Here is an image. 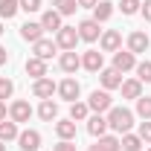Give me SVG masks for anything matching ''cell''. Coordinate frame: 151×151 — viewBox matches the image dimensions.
<instances>
[{
	"instance_id": "1",
	"label": "cell",
	"mask_w": 151,
	"mask_h": 151,
	"mask_svg": "<svg viewBox=\"0 0 151 151\" xmlns=\"http://www.w3.org/2000/svg\"><path fill=\"white\" fill-rule=\"evenodd\" d=\"M134 125V113L128 108H111L108 111V128L113 134H128Z\"/></svg>"
},
{
	"instance_id": "2",
	"label": "cell",
	"mask_w": 151,
	"mask_h": 151,
	"mask_svg": "<svg viewBox=\"0 0 151 151\" xmlns=\"http://www.w3.org/2000/svg\"><path fill=\"white\" fill-rule=\"evenodd\" d=\"M87 108H90L93 113H108L113 108V99H111L108 90H93L90 99H87Z\"/></svg>"
},
{
	"instance_id": "3",
	"label": "cell",
	"mask_w": 151,
	"mask_h": 151,
	"mask_svg": "<svg viewBox=\"0 0 151 151\" xmlns=\"http://www.w3.org/2000/svg\"><path fill=\"white\" fill-rule=\"evenodd\" d=\"M29 116H32V105L26 102V99H15L12 105H9V119L12 122H29Z\"/></svg>"
},
{
	"instance_id": "4",
	"label": "cell",
	"mask_w": 151,
	"mask_h": 151,
	"mask_svg": "<svg viewBox=\"0 0 151 151\" xmlns=\"http://www.w3.org/2000/svg\"><path fill=\"white\" fill-rule=\"evenodd\" d=\"M137 67V55H134L131 50H116L113 52V70L116 73H128Z\"/></svg>"
},
{
	"instance_id": "5",
	"label": "cell",
	"mask_w": 151,
	"mask_h": 151,
	"mask_svg": "<svg viewBox=\"0 0 151 151\" xmlns=\"http://www.w3.org/2000/svg\"><path fill=\"white\" fill-rule=\"evenodd\" d=\"M99 47H102V52H116V50H122V32H119V29H105L102 38H99Z\"/></svg>"
},
{
	"instance_id": "6",
	"label": "cell",
	"mask_w": 151,
	"mask_h": 151,
	"mask_svg": "<svg viewBox=\"0 0 151 151\" xmlns=\"http://www.w3.org/2000/svg\"><path fill=\"white\" fill-rule=\"evenodd\" d=\"M81 67L90 70V73H102L105 70V55L99 50H87V52H81Z\"/></svg>"
},
{
	"instance_id": "7",
	"label": "cell",
	"mask_w": 151,
	"mask_h": 151,
	"mask_svg": "<svg viewBox=\"0 0 151 151\" xmlns=\"http://www.w3.org/2000/svg\"><path fill=\"white\" fill-rule=\"evenodd\" d=\"M76 41H78V29L76 26H61L55 32V44L61 50H76Z\"/></svg>"
},
{
	"instance_id": "8",
	"label": "cell",
	"mask_w": 151,
	"mask_h": 151,
	"mask_svg": "<svg viewBox=\"0 0 151 151\" xmlns=\"http://www.w3.org/2000/svg\"><path fill=\"white\" fill-rule=\"evenodd\" d=\"M18 145H20V151H38L41 148V134H38L35 128L20 131L18 134Z\"/></svg>"
},
{
	"instance_id": "9",
	"label": "cell",
	"mask_w": 151,
	"mask_h": 151,
	"mask_svg": "<svg viewBox=\"0 0 151 151\" xmlns=\"http://www.w3.org/2000/svg\"><path fill=\"white\" fill-rule=\"evenodd\" d=\"M58 90V84L52 81V78H35V84H32V96L35 99H52V93Z\"/></svg>"
},
{
	"instance_id": "10",
	"label": "cell",
	"mask_w": 151,
	"mask_h": 151,
	"mask_svg": "<svg viewBox=\"0 0 151 151\" xmlns=\"http://www.w3.org/2000/svg\"><path fill=\"white\" fill-rule=\"evenodd\" d=\"M55 93L61 96L64 102H70V105H73L76 99H78V93H81V84H78L76 78H64V81L58 84V90H55Z\"/></svg>"
},
{
	"instance_id": "11",
	"label": "cell",
	"mask_w": 151,
	"mask_h": 151,
	"mask_svg": "<svg viewBox=\"0 0 151 151\" xmlns=\"http://www.w3.org/2000/svg\"><path fill=\"white\" fill-rule=\"evenodd\" d=\"M78 38H81V41H87V44L99 41V38H102V29H99V23H96L93 18L81 20V23H78Z\"/></svg>"
},
{
	"instance_id": "12",
	"label": "cell",
	"mask_w": 151,
	"mask_h": 151,
	"mask_svg": "<svg viewBox=\"0 0 151 151\" xmlns=\"http://www.w3.org/2000/svg\"><path fill=\"white\" fill-rule=\"evenodd\" d=\"M148 44H151V38L145 35L142 29H137V32H131V35H128V50H131L134 55L145 52V50H148Z\"/></svg>"
},
{
	"instance_id": "13",
	"label": "cell",
	"mask_w": 151,
	"mask_h": 151,
	"mask_svg": "<svg viewBox=\"0 0 151 151\" xmlns=\"http://www.w3.org/2000/svg\"><path fill=\"white\" fill-rule=\"evenodd\" d=\"M99 81H102V90H116V87H122V73H116L113 67H105L99 73Z\"/></svg>"
},
{
	"instance_id": "14",
	"label": "cell",
	"mask_w": 151,
	"mask_h": 151,
	"mask_svg": "<svg viewBox=\"0 0 151 151\" xmlns=\"http://www.w3.org/2000/svg\"><path fill=\"white\" fill-rule=\"evenodd\" d=\"M87 134H90V137H96V139H99V137H105V134H108V116L93 113V116L87 119Z\"/></svg>"
},
{
	"instance_id": "15",
	"label": "cell",
	"mask_w": 151,
	"mask_h": 151,
	"mask_svg": "<svg viewBox=\"0 0 151 151\" xmlns=\"http://www.w3.org/2000/svg\"><path fill=\"white\" fill-rule=\"evenodd\" d=\"M32 47H35V58H44V61H50V58L55 55V50H58V44L50 41V38H41V41H35Z\"/></svg>"
},
{
	"instance_id": "16",
	"label": "cell",
	"mask_w": 151,
	"mask_h": 151,
	"mask_svg": "<svg viewBox=\"0 0 151 151\" xmlns=\"http://www.w3.org/2000/svg\"><path fill=\"white\" fill-rule=\"evenodd\" d=\"M58 64H61V70H64V73H76V70L81 67V55H78L76 50H64Z\"/></svg>"
},
{
	"instance_id": "17",
	"label": "cell",
	"mask_w": 151,
	"mask_h": 151,
	"mask_svg": "<svg viewBox=\"0 0 151 151\" xmlns=\"http://www.w3.org/2000/svg\"><path fill=\"white\" fill-rule=\"evenodd\" d=\"M20 38L35 44V41H41V38H44V26H41V23H32V20H26V23L20 26Z\"/></svg>"
},
{
	"instance_id": "18",
	"label": "cell",
	"mask_w": 151,
	"mask_h": 151,
	"mask_svg": "<svg viewBox=\"0 0 151 151\" xmlns=\"http://www.w3.org/2000/svg\"><path fill=\"white\" fill-rule=\"evenodd\" d=\"M119 90H122L125 99H134V102H137V99L142 96V81H139V78H128V81H122Z\"/></svg>"
},
{
	"instance_id": "19",
	"label": "cell",
	"mask_w": 151,
	"mask_h": 151,
	"mask_svg": "<svg viewBox=\"0 0 151 151\" xmlns=\"http://www.w3.org/2000/svg\"><path fill=\"white\" fill-rule=\"evenodd\" d=\"M111 15H113V3H111V0H99V3L93 6V20H96V23L111 20Z\"/></svg>"
},
{
	"instance_id": "20",
	"label": "cell",
	"mask_w": 151,
	"mask_h": 151,
	"mask_svg": "<svg viewBox=\"0 0 151 151\" xmlns=\"http://www.w3.org/2000/svg\"><path fill=\"white\" fill-rule=\"evenodd\" d=\"M26 76H32V78H44L47 76V61L44 58H26Z\"/></svg>"
},
{
	"instance_id": "21",
	"label": "cell",
	"mask_w": 151,
	"mask_h": 151,
	"mask_svg": "<svg viewBox=\"0 0 151 151\" xmlns=\"http://www.w3.org/2000/svg\"><path fill=\"white\" fill-rule=\"evenodd\" d=\"M55 134H58V139H76V122L73 119H58Z\"/></svg>"
},
{
	"instance_id": "22",
	"label": "cell",
	"mask_w": 151,
	"mask_h": 151,
	"mask_svg": "<svg viewBox=\"0 0 151 151\" xmlns=\"http://www.w3.org/2000/svg\"><path fill=\"white\" fill-rule=\"evenodd\" d=\"M38 116H41L44 122H52V119H58V105L52 102V99H44V102H41V108H38Z\"/></svg>"
},
{
	"instance_id": "23",
	"label": "cell",
	"mask_w": 151,
	"mask_h": 151,
	"mask_svg": "<svg viewBox=\"0 0 151 151\" xmlns=\"http://www.w3.org/2000/svg\"><path fill=\"white\" fill-rule=\"evenodd\" d=\"M41 26H44V32H47V29H52V32H58V29H61V15H58L55 9L44 12V15H41Z\"/></svg>"
},
{
	"instance_id": "24",
	"label": "cell",
	"mask_w": 151,
	"mask_h": 151,
	"mask_svg": "<svg viewBox=\"0 0 151 151\" xmlns=\"http://www.w3.org/2000/svg\"><path fill=\"white\" fill-rule=\"evenodd\" d=\"M18 122H12V119H3L0 122V139L3 142H12V139H18Z\"/></svg>"
},
{
	"instance_id": "25",
	"label": "cell",
	"mask_w": 151,
	"mask_h": 151,
	"mask_svg": "<svg viewBox=\"0 0 151 151\" xmlns=\"http://www.w3.org/2000/svg\"><path fill=\"white\" fill-rule=\"evenodd\" d=\"M18 12H20V3H18V0H0V18L12 20Z\"/></svg>"
},
{
	"instance_id": "26",
	"label": "cell",
	"mask_w": 151,
	"mask_h": 151,
	"mask_svg": "<svg viewBox=\"0 0 151 151\" xmlns=\"http://www.w3.org/2000/svg\"><path fill=\"white\" fill-rule=\"evenodd\" d=\"M119 142H122V151H139L142 148V139H139V137H137V134H122V139H119Z\"/></svg>"
},
{
	"instance_id": "27",
	"label": "cell",
	"mask_w": 151,
	"mask_h": 151,
	"mask_svg": "<svg viewBox=\"0 0 151 151\" xmlns=\"http://www.w3.org/2000/svg\"><path fill=\"white\" fill-rule=\"evenodd\" d=\"M87 113H90L87 102H73V105H70V119H73V122H81V119H87Z\"/></svg>"
},
{
	"instance_id": "28",
	"label": "cell",
	"mask_w": 151,
	"mask_h": 151,
	"mask_svg": "<svg viewBox=\"0 0 151 151\" xmlns=\"http://www.w3.org/2000/svg\"><path fill=\"white\" fill-rule=\"evenodd\" d=\"M99 148L102 151H122V142H119V137L105 134V137H99Z\"/></svg>"
},
{
	"instance_id": "29",
	"label": "cell",
	"mask_w": 151,
	"mask_h": 151,
	"mask_svg": "<svg viewBox=\"0 0 151 151\" xmlns=\"http://www.w3.org/2000/svg\"><path fill=\"white\" fill-rule=\"evenodd\" d=\"M52 3H55V12L61 15V18H64V15H73L76 9H78L76 0H52Z\"/></svg>"
},
{
	"instance_id": "30",
	"label": "cell",
	"mask_w": 151,
	"mask_h": 151,
	"mask_svg": "<svg viewBox=\"0 0 151 151\" xmlns=\"http://www.w3.org/2000/svg\"><path fill=\"white\" fill-rule=\"evenodd\" d=\"M134 70H137V78H139L142 84H151V61H139Z\"/></svg>"
},
{
	"instance_id": "31",
	"label": "cell",
	"mask_w": 151,
	"mask_h": 151,
	"mask_svg": "<svg viewBox=\"0 0 151 151\" xmlns=\"http://www.w3.org/2000/svg\"><path fill=\"white\" fill-rule=\"evenodd\" d=\"M137 116L151 119V96H139V99H137Z\"/></svg>"
},
{
	"instance_id": "32",
	"label": "cell",
	"mask_w": 151,
	"mask_h": 151,
	"mask_svg": "<svg viewBox=\"0 0 151 151\" xmlns=\"http://www.w3.org/2000/svg\"><path fill=\"white\" fill-rule=\"evenodd\" d=\"M12 93H15V81L12 78H0V102H6V99H12Z\"/></svg>"
},
{
	"instance_id": "33",
	"label": "cell",
	"mask_w": 151,
	"mask_h": 151,
	"mask_svg": "<svg viewBox=\"0 0 151 151\" xmlns=\"http://www.w3.org/2000/svg\"><path fill=\"white\" fill-rule=\"evenodd\" d=\"M139 6H142V0H122V3H119L122 15H137V12H139Z\"/></svg>"
},
{
	"instance_id": "34",
	"label": "cell",
	"mask_w": 151,
	"mask_h": 151,
	"mask_svg": "<svg viewBox=\"0 0 151 151\" xmlns=\"http://www.w3.org/2000/svg\"><path fill=\"white\" fill-rule=\"evenodd\" d=\"M137 137H139L142 142H151V119L139 122V128H137Z\"/></svg>"
},
{
	"instance_id": "35",
	"label": "cell",
	"mask_w": 151,
	"mask_h": 151,
	"mask_svg": "<svg viewBox=\"0 0 151 151\" xmlns=\"http://www.w3.org/2000/svg\"><path fill=\"white\" fill-rule=\"evenodd\" d=\"M18 3H20V9L29 12V15L32 12H41V0H18Z\"/></svg>"
},
{
	"instance_id": "36",
	"label": "cell",
	"mask_w": 151,
	"mask_h": 151,
	"mask_svg": "<svg viewBox=\"0 0 151 151\" xmlns=\"http://www.w3.org/2000/svg\"><path fill=\"white\" fill-rule=\"evenodd\" d=\"M52 151H76V142H73V139H61Z\"/></svg>"
},
{
	"instance_id": "37",
	"label": "cell",
	"mask_w": 151,
	"mask_h": 151,
	"mask_svg": "<svg viewBox=\"0 0 151 151\" xmlns=\"http://www.w3.org/2000/svg\"><path fill=\"white\" fill-rule=\"evenodd\" d=\"M139 12H142V18H145V20L151 23V0H145V3L139 6Z\"/></svg>"
},
{
	"instance_id": "38",
	"label": "cell",
	"mask_w": 151,
	"mask_h": 151,
	"mask_svg": "<svg viewBox=\"0 0 151 151\" xmlns=\"http://www.w3.org/2000/svg\"><path fill=\"white\" fill-rule=\"evenodd\" d=\"M76 3H78V9H93L99 0H76Z\"/></svg>"
},
{
	"instance_id": "39",
	"label": "cell",
	"mask_w": 151,
	"mask_h": 151,
	"mask_svg": "<svg viewBox=\"0 0 151 151\" xmlns=\"http://www.w3.org/2000/svg\"><path fill=\"white\" fill-rule=\"evenodd\" d=\"M6 61H9V52H6V47H0V67H3Z\"/></svg>"
},
{
	"instance_id": "40",
	"label": "cell",
	"mask_w": 151,
	"mask_h": 151,
	"mask_svg": "<svg viewBox=\"0 0 151 151\" xmlns=\"http://www.w3.org/2000/svg\"><path fill=\"white\" fill-rule=\"evenodd\" d=\"M6 113H9V111H6V102H0V122L6 119Z\"/></svg>"
},
{
	"instance_id": "41",
	"label": "cell",
	"mask_w": 151,
	"mask_h": 151,
	"mask_svg": "<svg viewBox=\"0 0 151 151\" xmlns=\"http://www.w3.org/2000/svg\"><path fill=\"white\" fill-rule=\"evenodd\" d=\"M87 151H102V148H99V142H96V145H90V148H87Z\"/></svg>"
},
{
	"instance_id": "42",
	"label": "cell",
	"mask_w": 151,
	"mask_h": 151,
	"mask_svg": "<svg viewBox=\"0 0 151 151\" xmlns=\"http://www.w3.org/2000/svg\"><path fill=\"white\" fill-rule=\"evenodd\" d=\"M0 151H6V142H3V139H0Z\"/></svg>"
},
{
	"instance_id": "43",
	"label": "cell",
	"mask_w": 151,
	"mask_h": 151,
	"mask_svg": "<svg viewBox=\"0 0 151 151\" xmlns=\"http://www.w3.org/2000/svg\"><path fill=\"white\" fill-rule=\"evenodd\" d=\"M0 35H3V23H0Z\"/></svg>"
},
{
	"instance_id": "44",
	"label": "cell",
	"mask_w": 151,
	"mask_h": 151,
	"mask_svg": "<svg viewBox=\"0 0 151 151\" xmlns=\"http://www.w3.org/2000/svg\"><path fill=\"white\" fill-rule=\"evenodd\" d=\"M148 151H151V148H148Z\"/></svg>"
}]
</instances>
